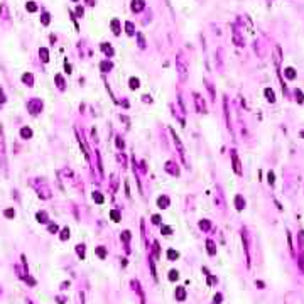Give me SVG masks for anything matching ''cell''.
I'll use <instances>...</instances> for the list:
<instances>
[{"instance_id": "obj_19", "label": "cell", "mask_w": 304, "mask_h": 304, "mask_svg": "<svg viewBox=\"0 0 304 304\" xmlns=\"http://www.w3.org/2000/svg\"><path fill=\"white\" fill-rule=\"evenodd\" d=\"M66 238H69V230L68 228H64V230H63V235H61V240H66Z\"/></svg>"}, {"instance_id": "obj_4", "label": "cell", "mask_w": 304, "mask_h": 304, "mask_svg": "<svg viewBox=\"0 0 304 304\" xmlns=\"http://www.w3.org/2000/svg\"><path fill=\"white\" fill-rule=\"evenodd\" d=\"M26 10H27V12H37L39 7H37V4H36V2H32V0H30V2H27V4H26Z\"/></svg>"}, {"instance_id": "obj_5", "label": "cell", "mask_w": 304, "mask_h": 304, "mask_svg": "<svg viewBox=\"0 0 304 304\" xmlns=\"http://www.w3.org/2000/svg\"><path fill=\"white\" fill-rule=\"evenodd\" d=\"M39 56L42 58L44 63H47V61H49V51H47L46 47H41V49H39Z\"/></svg>"}, {"instance_id": "obj_22", "label": "cell", "mask_w": 304, "mask_h": 304, "mask_svg": "<svg viewBox=\"0 0 304 304\" xmlns=\"http://www.w3.org/2000/svg\"><path fill=\"white\" fill-rule=\"evenodd\" d=\"M96 252H98V255H100V257H105V250H103V249H98Z\"/></svg>"}, {"instance_id": "obj_8", "label": "cell", "mask_w": 304, "mask_h": 304, "mask_svg": "<svg viewBox=\"0 0 304 304\" xmlns=\"http://www.w3.org/2000/svg\"><path fill=\"white\" fill-rule=\"evenodd\" d=\"M0 17H2V19H9V9H7V5H5V4L0 5Z\"/></svg>"}, {"instance_id": "obj_21", "label": "cell", "mask_w": 304, "mask_h": 304, "mask_svg": "<svg viewBox=\"0 0 304 304\" xmlns=\"http://www.w3.org/2000/svg\"><path fill=\"white\" fill-rule=\"evenodd\" d=\"M5 215H7V216H15V211H14V210H7V211H5Z\"/></svg>"}, {"instance_id": "obj_14", "label": "cell", "mask_w": 304, "mask_h": 304, "mask_svg": "<svg viewBox=\"0 0 304 304\" xmlns=\"http://www.w3.org/2000/svg\"><path fill=\"white\" fill-rule=\"evenodd\" d=\"M102 69L105 71V73H107L108 69H111V63H108V61H103V63H102Z\"/></svg>"}, {"instance_id": "obj_17", "label": "cell", "mask_w": 304, "mask_h": 304, "mask_svg": "<svg viewBox=\"0 0 304 304\" xmlns=\"http://www.w3.org/2000/svg\"><path fill=\"white\" fill-rule=\"evenodd\" d=\"M22 137H30V135H32V132H30V130L29 129H22Z\"/></svg>"}, {"instance_id": "obj_26", "label": "cell", "mask_w": 304, "mask_h": 304, "mask_svg": "<svg viewBox=\"0 0 304 304\" xmlns=\"http://www.w3.org/2000/svg\"><path fill=\"white\" fill-rule=\"evenodd\" d=\"M73 2H78V0H73Z\"/></svg>"}, {"instance_id": "obj_13", "label": "cell", "mask_w": 304, "mask_h": 304, "mask_svg": "<svg viewBox=\"0 0 304 304\" xmlns=\"http://www.w3.org/2000/svg\"><path fill=\"white\" fill-rule=\"evenodd\" d=\"M167 257H169V260H176V259L179 257V253L176 252V250H169V252H167Z\"/></svg>"}, {"instance_id": "obj_16", "label": "cell", "mask_w": 304, "mask_h": 304, "mask_svg": "<svg viewBox=\"0 0 304 304\" xmlns=\"http://www.w3.org/2000/svg\"><path fill=\"white\" fill-rule=\"evenodd\" d=\"M286 74H287V78H291V80L296 76V73H294V69H292V68H287L286 69Z\"/></svg>"}, {"instance_id": "obj_3", "label": "cell", "mask_w": 304, "mask_h": 304, "mask_svg": "<svg viewBox=\"0 0 304 304\" xmlns=\"http://www.w3.org/2000/svg\"><path fill=\"white\" fill-rule=\"evenodd\" d=\"M144 9V0H132V10L133 12H140Z\"/></svg>"}, {"instance_id": "obj_20", "label": "cell", "mask_w": 304, "mask_h": 304, "mask_svg": "<svg viewBox=\"0 0 304 304\" xmlns=\"http://www.w3.org/2000/svg\"><path fill=\"white\" fill-rule=\"evenodd\" d=\"M139 46H140V47H146V42H144V37H142L140 34H139Z\"/></svg>"}, {"instance_id": "obj_6", "label": "cell", "mask_w": 304, "mask_h": 304, "mask_svg": "<svg viewBox=\"0 0 304 304\" xmlns=\"http://www.w3.org/2000/svg\"><path fill=\"white\" fill-rule=\"evenodd\" d=\"M110 26H111V29H113V34H115V36H118V34H120V22L117 20V19H113Z\"/></svg>"}, {"instance_id": "obj_2", "label": "cell", "mask_w": 304, "mask_h": 304, "mask_svg": "<svg viewBox=\"0 0 304 304\" xmlns=\"http://www.w3.org/2000/svg\"><path fill=\"white\" fill-rule=\"evenodd\" d=\"M22 81L26 83L27 86H34V76L30 73H24L22 74Z\"/></svg>"}, {"instance_id": "obj_15", "label": "cell", "mask_w": 304, "mask_h": 304, "mask_svg": "<svg viewBox=\"0 0 304 304\" xmlns=\"http://www.w3.org/2000/svg\"><path fill=\"white\" fill-rule=\"evenodd\" d=\"M176 296H177V299L183 301V299H184V289H183V287H179V289H177V292H176Z\"/></svg>"}, {"instance_id": "obj_25", "label": "cell", "mask_w": 304, "mask_h": 304, "mask_svg": "<svg viewBox=\"0 0 304 304\" xmlns=\"http://www.w3.org/2000/svg\"><path fill=\"white\" fill-rule=\"evenodd\" d=\"M88 2V5H95V0H86Z\"/></svg>"}, {"instance_id": "obj_7", "label": "cell", "mask_w": 304, "mask_h": 304, "mask_svg": "<svg viewBox=\"0 0 304 304\" xmlns=\"http://www.w3.org/2000/svg\"><path fill=\"white\" fill-rule=\"evenodd\" d=\"M49 22H51V15L47 12H42V15H41V24H42V26H49Z\"/></svg>"}, {"instance_id": "obj_12", "label": "cell", "mask_w": 304, "mask_h": 304, "mask_svg": "<svg viewBox=\"0 0 304 304\" xmlns=\"http://www.w3.org/2000/svg\"><path fill=\"white\" fill-rule=\"evenodd\" d=\"M265 96H267V100H269V102H274V100H275V95H274V91H272V90H269V88L265 90Z\"/></svg>"}, {"instance_id": "obj_18", "label": "cell", "mask_w": 304, "mask_h": 304, "mask_svg": "<svg viewBox=\"0 0 304 304\" xmlns=\"http://www.w3.org/2000/svg\"><path fill=\"white\" fill-rule=\"evenodd\" d=\"M169 279H171V280H176V279H177V270H171V272H169Z\"/></svg>"}, {"instance_id": "obj_11", "label": "cell", "mask_w": 304, "mask_h": 304, "mask_svg": "<svg viewBox=\"0 0 304 304\" xmlns=\"http://www.w3.org/2000/svg\"><path fill=\"white\" fill-rule=\"evenodd\" d=\"M102 49L105 51V54H108V56L113 54V49H111V46H107V42H103V44H102Z\"/></svg>"}, {"instance_id": "obj_23", "label": "cell", "mask_w": 304, "mask_h": 304, "mask_svg": "<svg viewBox=\"0 0 304 304\" xmlns=\"http://www.w3.org/2000/svg\"><path fill=\"white\" fill-rule=\"evenodd\" d=\"M76 12H78V15H80V17H83V7H78Z\"/></svg>"}, {"instance_id": "obj_9", "label": "cell", "mask_w": 304, "mask_h": 304, "mask_svg": "<svg viewBox=\"0 0 304 304\" xmlns=\"http://www.w3.org/2000/svg\"><path fill=\"white\" fill-rule=\"evenodd\" d=\"M139 86H140L139 78H130V88H132V90H137Z\"/></svg>"}, {"instance_id": "obj_10", "label": "cell", "mask_w": 304, "mask_h": 304, "mask_svg": "<svg viewBox=\"0 0 304 304\" xmlns=\"http://www.w3.org/2000/svg\"><path fill=\"white\" fill-rule=\"evenodd\" d=\"M125 29H127V34H129V36H133V34H135V30H133V24H132V22H127V24H125Z\"/></svg>"}, {"instance_id": "obj_24", "label": "cell", "mask_w": 304, "mask_h": 304, "mask_svg": "<svg viewBox=\"0 0 304 304\" xmlns=\"http://www.w3.org/2000/svg\"><path fill=\"white\" fill-rule=\"evenodd\" d=\"M49 230H51V231H56V230H58V227H56V225H51V227H49Z\"/></svg>"}, {"instance_id": "obj_1", "label": "cell", "mask_w": 304, "mask_h": 304, "mask_svg": "<svg viewBox=\"0 0 304 304\" xmlns=\"http://www.w3.org/2000/svg\"><path fill=\"white\" fill-rule=\"evenodd\" d=\"M177 71H179L181 78L186 76V63H184V58H183V54L177 56Z\"/></svg>"}]
</instances>
